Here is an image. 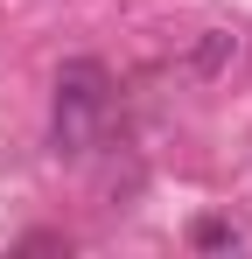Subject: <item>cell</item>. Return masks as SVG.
<instances>
[{
    "label": "cell",
    "instance_id": "cell-1",
    "mask_svg": "<svg viewBox=\"0 0 252 259\" xmlns=\"http://www.w3.org/2000/svg\"><path fill=\"white\" fill-rule=\"evenodd\" d=\"M105 112H112V77H105V63H98V56H70V63L56 70V98H49V140H56V154H70V161L91 154Z\"/></svg>",
    "mask_w": 252,
    "mask_h": 259
},
{
    "label": "cell",
    "instance_id": "cell-3",
    "mask_svg": "<svg viewBox=\"0 0 252 259\" xmlns=\"http://www.w3.org/2000/svg\"><path fill=\"white\" fill-rule=\"evenodd\" d=\"M238 56V35H224V28H210L203 42H196V70H224Z\"/></svg>",
    "mask_w": 252,
    "mask_h": 259
},
{
    "label": "cell",
    "instance_id": "cell-2",
    "mask_svg": "<svg viewBox=\"0 0 252 259\" xmlns=\"http://www.w3.org/2000/svg\"><path fill=\"white\" fill-rule=\"evenodd\" d=\"M203 252H238L245 238H238V224H224V217H196V231H189Z\"/></svg>",
    "mask_w": 252,
    "mask_h": 259
}]
</instances>
